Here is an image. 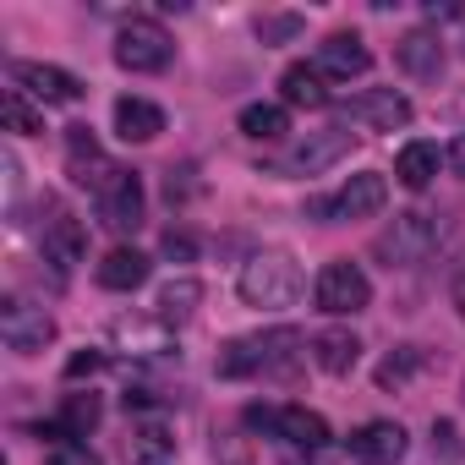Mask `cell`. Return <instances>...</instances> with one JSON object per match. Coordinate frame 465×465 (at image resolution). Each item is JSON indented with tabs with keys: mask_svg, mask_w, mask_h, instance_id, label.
Masks as SVG:
<instances>
[{
	"mask_svg": "<svg viewBox=\"0 0 465 465\" xmlns=\"http://www.w3.org/2000/svg\"><path fill=\"white\" fill-rule=\"evenodd\" d=\"M302 334L296 329H269V334H247V340H230L219 351V378H252V372H296L302 356Z\"/></svg>",
	"mask_w": 465,
	"mask_h": 465,
	"instance_id": "1",
	"label": "cell"
},
{
	"mask_svg": "<svg viewBox=\"0 0 465 465\" xmlns=\"http://www.w3.org/2000/svg\"><path fill=\"white\" fill-rule=\"evenodd\" d=\"M236 291H242L247 307H258V312H280V307H291V302L302 296V263H296L291 252L269 247V252H258V258L242 263Z\"/></svg>",
	"mask_w": 465,
	"mask_h": 465,
	"instance_id": "2",
	"label": "cell"
},
{
	"mask_svg": "<svg viewBox=\"0 0 465 465\" xmlns=\"http://www.w3.org/2000/svg\"><path fill=\"white\" fill-rule=\"evenodd\" d=\"M438 236H443V230H438V219L432 213H394V224L383 230V236L372 242V252L389 263V269H411V263H421L432 247H438Z\"/></svg>",
	"mask_w": 465,
	"mask_h": 465,
	"instance_id": "3",
	"label": "cell"
},
{
	"mask_svg": "<svg viewBox=\"0 0 465 465\" xmlns=\"http://www.w3.org/2000/svg\"><path fill=\"white\" fill-rule=\"evenodd\" d=\"M383 203H389V181H383L378 170H361V175H351L334 197H312L307 213L323 219V224H334V219H367V213H378Z\"/></svg>",
	"mask_w": 465,
	"mask_h": 465,
	"instance_id": "4",
	"label": "cell"
},
{
	"mask_svg": "<svg viewBox=\"0 0 465 465\" xmlns=\"http://www.w3.org/2000/svg\"><path fill=\"white\" fill-rule=\"evenodd\" d=\"M170 55H175L170 34H164L159 23H148V17H132V23L115 34V61H121L126 72H164Z\"/></svg>",
	"mask_w": 465,
	"mask_h": 465,
	"instance_id": "5",
	"label": "cell"
},
{
	"mask_svg": "<svg viewBox=\"0 0 465 465\" xmlns=\"http://www.w3.org/2000/svg\"><path fill=\"white\" fill-rule=\"evenodd\" d=\"M372 302V280L351 263V258H340V263H329L323 274H318V307L329 312V318H351V312H361Z\"/></svg>",
	"mask_w": 465,
	"mask_h": 465,
	"instance_id": "6",
	"label": "cell"
},
{
	"mask_svg": "<svg viewBox=\"0 0 465 465\" xmlns=\"http://www.w3.org/2000/svg\"><path fill=\"white\" fill-rule=\"evenodd\" d=\"M0 340H6V351H17V356H34V351H45L55 340V318L45 307H34V302H6L0 307Z\"/></svg>",
	"mask_w": 465,
	"mask_h": 465,
	"instance_id": "7",
	"label": "cell"
},
{
	"mask_svg": "<svg viewBox=\"0 0 465 465\" xmlns=\"http://www.w3.org/2000/svg\"><path fill=\"white\" fill-rule=\"evenodd\" d=\"M66 170H72V181H77V186H88L94 197L121 175V164H115V159H104V148L94 143V132H88V126H66Z\"/></svg>",
	"mask_w": 465,
	"mask_h": 465,
	"instance_id": "8",
	"label": "cell"
},
{
	"mask_svg": "<svg viewBox=\"0 0 465 465\" xmlns=\"http://www.w3.org/2000/svg\"><path fill=\"white\" fill-rule=\"evenodd\" d=\"M94 203H99V224H104V230H115V236L137 230V224H143V181H137V170H121Z\"/></svg>",
	"mask_w": 465,
	"mask_h": 465,
	"instance_id": "9",
	"label": "cell"
},
{
	"mask_svg": "<svg viewBox=\"0 0 465 465\" xmlns=\"http://www.w3.org/2000/svg\"><path fill=\"white\" fill-rule=\"evenodd\" d=\"M405 449H411V438H405L400 421H361L351 432V460L356 465H400Z\"/></svg>",
	"mask_w": 465,
	"mask_h": 465,
	"instance_id": "10",
	"label": "cell"
},
{
	"mask_svg": "<svg viewBox=\"0 0 465 465\" xmlns=\"http://www.w3.org/2000/svg\"><path fill=\"white\" fill-rule=\"evenodd\" d=\"M12 77L23 83V94H34L39 104H77L83 99V83L61 66H45V61H17Z\"/></svg>",
	"mask_w": 465,
	"mask_h": 465,
	"instance_id": "11",
	"label": "cell"
},
{
	"mask_svg": "<svg viewBox=\"0 0 465 465\" xmlns=\"http://www.w3.org/2000/svg\"><path fill=\"white\" fill-rule=\"evenodd\" d=\"M351 121H361L372 132H400V126H411V99L400 88H367L351 99Z\"/></svg>",
	"mask_w": 465,
	"mask_h": 465,
	"instance_id": "12",
	"label": "cell"
},
{
	"mask_svg": "<svg viewBox=\"0 0 465 465\" xmlns=\"http://www.w3.org/2000/svg\"><path fill=\"white\" fill-rule=\"evenodd\" d=\"M323 77H340V83H351V77H361L367 66H372V50L356 39V34H329L323 45H318V61H312Z\"/></svg>",
	"mask_w": 465,
	"mask_h": 465,
	"instance_id": "13",
	"label": "cell"
},
{
	"mask_svg": "<svg viewBox=\"0 0 465 465\" xmlns=\"http://www.w3.org/2000/svg\"><path fill=\"white\" fill-rule=\"evenodd\" d=\"M345 148H351V132H345V126L307 132V143H296V153L285 159V170H291V175H318V170H329L334 159H345Z\"/></svg>",
	"mask_w": 465,
	"mask_h": 465,
	"instance_id": "14",
	"label": "cell"
},
{
	"mask_svg": "<svg viewBox=\"0 0 465 465\" xmlns=\"http://www.w3.org/2000/svg\"><path fill=\"white\" fill-rule=\"evenodd\" d=\"M394 61H400L411 77L438 83V72H443V39H438V34H427V28H416V34H405V39L394 45Z\"/></svg>",
	"mask_w": 465,
	"mask_h": 465,
	"instance_id": "15",
	"label": "cell"
},
{
	"mask_svg": "<svg viewBox=\"0 0 465 465\" xmlns=\"http://www.w3.org/2000/svg\"><path fill=\"white\" fill-rule=\"evenodd\" d=\"M280 99H285L291 110H323V104H329L323 72H318V66H307V61L285 66V77H280Z\"/></svg>",
	"mask_w": 465,
	"mask_h": 465,
	"instance_id": "16",
	"label": "cell"
},
{
	"mask_svg": "<svg viewBox=\"0 0 465 465\" xmlns=\"http://www.w3.org/2000/svg\"><path fill=\"white\" fill-rule=\"evenodd\" d=\"M115 132L126 143H153L164 132V110L153 99H115Z\"/></svg>",
	"mask_w": 465,
	"mask_h": 465,
	"instance_id": "17",
	"label": "cell"
},
{
	"mask_svg": "<svg viewBox=\"0 0 465 465\" xmlns=\"http://www.w3.org/2000/svg\"><path fill=\"white\" fill-rule=\"evenodd\" d=\"M356 356H361V340H356L351 329H323V334H312V361H318L329 378H345V372L356 367Z\"/></svg>",
	"mask_w": 465,
	"mask_h": 465,
	"instance_id": "18",
	"label": "cell"
},
{
	"mask_svg": "<svg viewBox=\"0 0 465 465\" xmlns=\"http://www.w3.org/2000/svg\"><path fill=\"white\" fill-rule=\"evenodd\" d=\"M126 460L132 465H170L175 460V432L164 421H137L126 438Z\"/></svg>",
	"mask_w": 465,
	"mask_h": 465,
	"instance_id": "19",
	"label": "cell"
},
{
	"mask_svg": "<svg viewBox=\"0 0 465 465\" xmlns=\"http://www.w3.org/2000/svg\"><path fill=\"white\" fill-rule=\"evenodd\" d=\"M45 263H55L61 274H66L72 263H83V224H77L72 213H55V219L45 224Z\"/></svg>",
	"mask_w": 465,
	"mask_h": 465,
	"instance_id": "20",
	"label": "cell"
},
{
	"mask_svg": "<svg viewBox=\"0 0 465 465\" xmlns=\"http://www.w3.org/2000/svg\"><path fill=\"white\" fill-rule=\"evenodd\" d=\"M143 280H148V258L137 247H115V252L99 258V285L104 291H137Z\"/></svg>",
	"mask_w": 465,
	"mask_h": 465,
	"instance_id": "21",
	"label": "cell"
},
{
	"mask_svg": "<svg viewBox=\"0 0 465 465\" xmlns=\"http://www.w3.org/2000/svg\"><path fill=\"white\" fill-rule=\"evenodd\" d=\"M280 438L312 454V449H329V421L318 411H307V405H285L280 411Z\"/></svg>",
	"mask_w": 465,
	"mask_h": 465,
	"instance_id": "22",
	"label": "cell"
},
{
	"mask_svg": "<svg viewBox=\"0 0 465 465\" xmlns=\"http://www.w3.org/2000/svg\"><path fill=\"white\" fill-rule=\"evenodd\" d=\"M394 175H400L411 192L432 186V175H438V148H432V143H405L400 159H394Z\"/></svg>",
	"mask_w": 465,
	"mask_h": 465,
	"instance_id": "23",
	"label": "cell"
},
{
	"mask_svg": "<svg viewBox=\"0 0 465 465\" xmlns=\"http://www.w3.org/2000/svg\"><path fill=\"white\" fill-rule=\"evenodd\" d=\"M197 302H203V285H197L192 274H181V280H170V285L159 291L153 312H159V323H181V318H192V312H197Z\"/></svg>",
	"mask_w": 465,
	"mask_h": 465,
	"instance_id": "24",
	"label": "cell"
},
{
	"mask_svg": "<svg viewBox=\"0 0 465 465\" xmlns=\"http://www.w3.org/2000/svg\"><path fill=\"white\" fill-rule=\"evenodd\" d=\"M0 121H6V132H17V137H39L45 132V110H34L23 88L0 94Z\"/></svg>",
	"mask_w": 465,
	"mask_h": 465,
	"instance_id": "25",
	"label": "cell"
},
{
	"mask_svg": "<svg viewBox=\"0 0 465 465\" xmlns=\"http://www.w3.org/2000/svg\"><path fill=\"white\" fill-rule=\"evenodd\" d=\"M242 132L252 143H274V137L291 132V115H285V104H247L242 110Z\"/></svg>",
	"mask_w": 465,
	"mask_h": 465,
	"instance_id": "26",
	"label": "cell"
},
{
	"mask_svg": "<svg viewBox=\"0 0 465 465\" xmlns=\"http://www.w3.org/2000/svg\"><path fill=\"white\" fill-rule=\"evenodd\" d=\"M99 416H104V411H99V400H94V394H66L61 421H55V427H61L66 438H88V432L99 427Z\"/></svg>",
	"mask_w": 465,
	"mask_h": 465,
	"instance_id": "27",
	"label": "cell"
},
{
	"mask_svg": "<svg viewBox=\"0 0 465 465\" xmlns=\"http://www.w3.org/2000/svg\"><path fill=\"white\" fill-rule=\"evenodd\" d=\"M416 367H421V351H416V345L389 351V356L378 361V389H405V383L416 378Z\"/></svg>",
	"mask_w": 465,
	"mask_h": 465,
	"instance_id": "28",
	"label": "cell"
},
{
	"mask_svg": "<svg viewBox=\"0 0 465 465\" xmlns=\"http://www.w3.org/2000/svg\"><path fill=\"white\" fill-rule=\"evenodd\" d=\"M45 465H104L83 438H61V443H50V454H45Z\"/></svg>",
	"mask_w": 465,
	"mask_h": 465,
	"instance_id": "29",
	"label": "cell"
},
{
	"mask_svg": "<svg viewBox=\"0 0 465 465\" xmlns=\"http://www.w3.org/2000/svg\"><path fill=\"white\" fill-rule=\"evenodd\" d=\"M258 34H263V45H285L302 34V17H258Z\"/></svg>",
	"mask_w": 465,
	"mask_h": 465,
	"instance_id": "30",
	"label": "cell"
},
{
	"mask_svg": "<svg viewBox=\"0 0 465 465\" xmlns=\"http://www.w3.org/2000/svg\"><path fill=\"white\" fill-rule=\"evenodd\" d=\"M432 454H443L449 465H454V460H465V449H460V432H454L449 421H432Z\"/></svg>",
	"mask_w": 465,
	"mask_h": 465,
	"instance_id": "31",
	"label": "cell"
},
{
	"mask_svg": "<svg viewBox=\"0 0 465 465\" xmlns=\"http://www.w3.org/2000/svg\"><path fill=\"white\" fill-rule=\"evenodd\" d=\"M159 247H164V258H175V263H192V258H197V242L186 236V230H164Z\"/></svg>",
	"mask_w": 465,
	"mask_h": 465,
	"instance_id": "32",
	"label": "cell"
},
{
	"mask_svg": "<svg viewBox=\"0 0 465 465\" xmlns=\"http://www.w3.org/2000/svg\"><path fill=\"white\" fill-rule=\"evenodd\" d=\"M197 170L192 164H181V170H170V181H164V192H170V203H186L192 192H197V181H192Z\"/></svg>",
	"mask_w": 465,
	"mask_h": 465,
	"instance_id": "33",
	"label": "cell"
},
{
	"mask_svg": "<svg viewBox=\"0 0 465 465\" xmlns=\"http://www.w3.org/2000/svg\"><path fill=\"white\" fill-rule=\"evenodd\" d=\"M99 367H104V351H83V356H72V361H66V378L77 383V378H94Z\"/></svg>",
	"mask_w": 465,
	"mask_h": 465,
	"instance_id": "34",
	"label": "cell"
},
{
	"mask_svg": "<svg viewBox=\"0 0 465 465\" xmlns=\"http://www.w3.org/2000/svg\"><path fill=\"white\" fill-rule=\"evenodd\" d=\"M247 427L252 432H280V411L274 405H247Z\"/></svg>",
	"mask_w": 465,
	"mask_h": 465,
	"instance_id": "35",
	"label": "cell"
},
{
	"mask_svg": "<svg viewBox=\"0 0 465 465\" xmlns=\"http://www.w3.org/2000/svg\"><path fill=\"white\" fill-rule=\"evenodd\" d=\"M449 164H454V175H465V132L449 143Z\"/></svg>",
	"mask_w": 465,
	"mask_h": 465,
	"instance_id": "36",
	"label": "cell"
},
{
	"mask_svg": "<svg viewBox=\"0 0 465 465\" xmlns=\"http://www.w3.org/2000/svg\"><path fill=\"white\" fill-rule=\"evenodd\" d=\"M285 465H329V460H323V449H312L307 460H285Z\"/></svg>",
	"mask_w": 465,
	"mask_h": 465,
	"instance_id": "37",
	"label": "cell"
},
{
	"mask_svg": "<svg viewBox=\"0 0 465 465\" xmlns=\"http://www.w3.org/2000/svg\"><path fill=\"white\" fill-rule=\"evenodd\" d=\"M454 302H460V318H465V274L454 280Z\"/></svg>",
	"mask_w": 465,
	"mask_h": 465,
	"instance_id": "38",
	"label": "cell"
}]
</instances>
